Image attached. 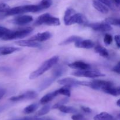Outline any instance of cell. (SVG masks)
<instances>
[{"label":"cell","instance_id":"obj_8","mask_svg":"<svg viewBox=\"0 0 120 120\" xmlns=\"http://www.w3.org/2000/svg\"><path fill=\"white\" fill-rule=\"evenodd\" d=\"M38 94L36 92L34 91H29L22 94L16 95V96H12L9 98V100L12 101H19L25 100H31V99L35 98L37 96Z\"/></svg>","mask_w":120,"mask_h":120},{"label":"cell","instance_id":"obj_24","mask_svg":"<svg viewBox=\"0 0 120 120\" xmlns=\"http://www.w3.org/2000/svg\"><path fill=\"white\" fill-rule=\"evenodd\" d=\"M70 87L69 86L64 85V87H63L62 88H60V89L56 90L58 95L60 94V95H64V96H66L67 97H70V95H71V91H70Z\"/></svg>","mask_w":120,"mask_h":120},{"label":"cell","instance_id":"obj_28","mask_svg":"<svg viewBox=\"0 0 120 120\" xmlns=\"http://www.w3.org/2000/svg\"><path fill=\"white\" fill-rule=\"evenodd\" d=\"M76 12V11L74 9H73V8H68V9L66 10L65 13H64V19H63V20H64V24L66 23L67 21L70 19V18Z\"/></svg>","mask_w":120,"mask_h":120},{"label":"cell","instance_id":"obj_7","mask_svg":"<svg viewBox=\"0 0 120 120\" xmlns=\"http://www.w3.org/2000/svg\"><path fill=\"white\" fill-rule=\"evenodd\" d=\"M111 85H114L110 81L96 80L92 81H89V84L88 87L94 89H96V90H102L103 88Z\"/></svg>","mask_w":120,"mask_h":120},{"label":"cell","instance_id":"obj_14","mask_svg":"<svg viewBox=\"0 0 120 120\" xmlns=\"http://www.w3.org/2000/svg\"><path fill=\"white\" fill-rule=\"evenodd\" d=\"M57 83L63 85L69 86L70 88L71 87H75L79 85V81L72 78H65L59 80L57 81Z\"/></svg>","mask_w":120,"mask_h":120},{"label":"cell","instance_id":"obj_32","mask_svg":"<svg viewBox=\"0 0 120 120\" xmlns=\"http://www.w3.org/2000/svg\"><path fill=\"white\" fill-rule=\"evenodd\" d=\"M10 31V29H8L4 27L0 26V39H2L4 36H5Z\"/></svg>","mask_w":120,"mask_h":120},{"label":"cell","instance_id":"obj_11","mask_svg":"<svg viewBox=\"0 0 120 120\" xmlns=\"http://www.w3.org/2000/svg\"><path fill=\"white\" fill-rule=\"evenodd\" d=\"M52 37L51 33L48 31L43 32L42 33H38L32 36L29 40L36 42H43L50 39Z\"/></svg>","mask_w":120,"mask_h":120},{"label":"cell","instance_id":"obj_23","mask_svg":"<svg viewBox=\"0 0 120 120\" xmlns=\"http://www.w3.org/2000/svg\"><path fill=\"white\" fill-rule=\"evenodd\" d=\"M82 38L80 37L79 36H76V35H73V36H71L70 37L68 38L67 39H66L65 40H64L63 41H62V42L59 44V45L64 46V45H67L68 44H70L73 43V42H75L76 41H79V40H81Z\"/></svg>","mask_w":120,"mask_h":120},{"label":"cell","instance_id":"obj_19","mask_svg":"<svg viewBox=\"0 0 120 120\" xmlns=\"http://www.w3.org/2000/svg\"><path fill=\"white\" fill-rule=\"evenodd\" d=\"M56 80V78L53 76L52 75L50 77L45 80L39 85V91H43L45 89H46V88H48V87H49Z\"/></svg>","mask_w":120,"mask_h":120},{"label":"cell","instance_id":"obj_6","mask_svg":"<svg viewBox=\"0 0 120 120\" xmlns=\"http://www.w3.org/2000/svg\"><path fill=\"white\" fill-rule=\"evenodd\" d=\"M87 27H89L93 29L94 31L98 32H108L112 30V28L110 25L106 23L105 22H94V23L87 24L86 25Z\"/></svg>","mask_w":120,"mask_h":120},{"label":"cell","instance_id":"obj_33","mask_svg":"<svg viewBox=\"0 0 120 120\" xmlns=\"http://www.w3.org/2000/svg\"><path fill=\"white\" fill-rule=\"evenodd\" d=\"M112 41V36L110 34H106L104 38V42L107 45H109L111 44Z\"/></svg>","mask_w":120,"mask_h":120},{"label":"cell","instance_id":"obj_18","mask_svg":"<svg viewBox=\"0 0 120 120\" xmlns=\"http://www.w3.org/2000/svg\"><path fill=\"white\" fill-rule=\"evenodd\" d=\"M21 48L14 47H0V55H6L11 54L15 52L18 51Z\"/></svg>","mask_w":120,"mask_h":120},{"label":"cell","instance_id":"obj_15","mask_svg":"<svg viewBox=\"0 0 120 120\" xmlns=\"http://www.w3.org/2000/svg\"><path fill=\"white\" fill-rule=\"evenodd\" d=\"M93 6L98 11L100 12L101 13H103V14H107L109 12V7H107L106 5L97 0L93 1Z\"/></svg>","mask_w":120,"mask_h":120},{"label":"cell","instance_id":"obj_41","mask_svg":"<svg viewBox=\"0 0 120 120\" xmlns=\"http://www.w3.org/2000/svg\"><path fill=\"white\" fill-rule=\"evenodd\" d=\"M35 120H55L53 118H52L48 117V116H45V117H41V118H35Z\"/></svg>","mask_w":120,"mask_h":120},{"label":"cell","instance_id":"obj_13","mask_svg":"<svg viewBox=\"0 0 120 120\" xmlns=\"http://www.w3.org/2000/svg\"><path fill=\"white\" fill-rule=\"evenodd\" d=\"M75 47L77 48L90 49L94 46V43L90 40H84L82 39L75 42Z\"/></svg>","mask_w":120,"mask_h":120},{"label":"cell","instance_id":"obj_10","mask_svg":"<svg viewBox=\"0 0 120 120\" xmlns=\"http://www.w3.org/2000/svg\"><path fill=\"white\" fill-rule=\"evenodd\" d=\"M15 44L18 45L21 47H29V48H41L42 47V45L36 41H32V40H20V41L15 42Z\"/></svg>","mask_w":120,"mask_h":120},{"label":"cell","instance_id":"obj_16","mask_svg":"<svg viewBox=\"0 0 120 120\" xmlns=\"http://www.w3.org/2000/svg\"><path fill=\"white\" fill-rule=\"evenodd\" d=\"M101 91L106 94L111 95L112 96H117L120 95V89L119 87H114V85L105 87L103 88Z\"/></svg>","mask_w":120,"mask_h":120},{"label":"cell","instance_id":"obj_34","mask_svg":"<svg viewBox=\"0 0 120 120\" xmlns=\"http://www.w3.org/2000/svg\"><path fill=\"white\" fill-rule=\"evenodd\" d=\"M68 102V98H64L63 99V100H61V101H59V102H58L57 103H56L55 105H54L52 108V109H57L60 106L64 105Z\"/></svg>","mask_w":120,"mask_h":120},{"label":"cell","instance_id":"obj_35","mask_svg":"<svg viewBox=\"0 0 120 120\" xmlns=\"http://www.w3.org/2000/svg\"><path fill=\"white\" fill-rule=\"evenodd\" d=\"M97 1H100V2L103 3L105 5H106L107 7H109L111 9H114V4L110 1V0H97Z\"/></svg>","mask_w":120,"mask_h":120},{"label":"cell","instance_id":"obj_36","mask_svg":"<svg viewBox=\"0 0 120 120\" xmlns=\"http://www.w3.org/2000/svg\"><path fill=\"white\" fill-rule=\"evenodd\" d=\"M72 120H86L85 117L82 114H75L71 116Z\"/></svg>","mask_w":120,"mask_h":120},{"label":"cell","instance_id":"obj_29","mask_svg":"<svg viewBox=\"0 0 120 120\" xmlns=\"http://www.w3.org/2000/svg\"><path fill=\"white\" fill-rule=\"evenodd\" d=\"M105 22L109 24V25H113L118 26V27L120 26V20L119 18H116L114 17L107 18L105 20Z\"/></svg>","mask_w":120,"mask_h":120},{"label":"cell","instance_id":"obj_30","mask_svg":"<svg viewBox=\"0 0 120 120\" xmlns=\"http://www.w3.org/2000/svg\"><path fill=\"white\" fill-rule=\"evenodd\" d=\"M10 7L5 3L0 4V16H5L7 12L10 9Z\"/></svg>","mask_w":120,"mask_h":120},{"label":"cell","instance_id":"obj_44","mask_svg":"<svg viewBox=\"0 0 120 120\" xmlns=\"http://www.w3.org/2000/svg\"><path fill=\"white\" fill-rule=\"evenodd\" d=\"M116 104H117V105L118 106V107H120V100H117V102H116Z\"/></svg>","mask_w":120,"mask_h":120},{"label":"cell","instance_id":"obj_3","mask_svg":"<svg viewBox=\"0 0 120 120\" xmlns=\"http://www.w3.org/2000/svg\"><path fill=\"white\" fill-rule=\"evenodd\" d=\"M33 30H34V28L32 27H26L25 28L19 29L15 31H11L5 36L2 38V40H5V41H9V40L22 38L29 35Z\"/></svg>","mask_w":120,"mask_h":120},{"label":"cell","instance_id":"obj_17","mask_svg":"<svg viewBox=\"0 0 120 120\" xmlns=\"http://www.w3.org/2000/svg\"><path fill=\"white\" fill-rule=\"evenodd\" d=\"M57 95H58V94H57L56 90L53 92H52L48 93V94L44 95V96L41 99L40 102H41V104H46L48 103V102H49L50 101H51L52 100H53Z\"/></svg>","mask_w":120,"mask_h":120},{"label":"cell","instance_id":"obj_9","mask_svg":"<svg viewBox=\"0 0 120 120\" xmlns=\"http://www.w3.org/2000/svg\"><path fill=\"white\" fill-rule=\"evenodd\" d=\"M33 20H34L33 17L30 15H21V16L15 17L12 20V22L15 24L18 25H23L29 23V22H31Z\"/></svg>","mask_w":120,"mask_h":120},{"label":"cell","instance_id":"obj_2","mask_svg":"<svg viewBox=\"0 0 120 120\" xmlns=\"http://www.w3.org/2000/svg\"><path fill=\"white\" fill-rule=\"evenodd\" d=\"M60 22L58 18L52 16L49 13L42 14L39 16L34 23V26H39L41 25H46L49 26H58Z\"/></svg>","mask_w":120,"mask_h":120},{"label":"cell","instance_id":"obj_37","mask_svg":"<svg viewBox=\"0 0 120 120\" xmlns=\"http://www.w3.org/2000/svg\"><path fill=\"white\" fill-rule=\"evenodd\" d=\"M112 71L115 72L116 73H117L118 74H120V62H118L117 65L112 68Z\"/></svg>","mask_w":120,"mask_h":120},{"label":"cell","instance_id":"obj_12","mask_svg":"<svg viewBox=\"0 0 120 120\" xmlns=\"http://www.w3.org/2000/svg\"><path fill=\"white\" fill-rule=\"evenodd\" d=\"M68 66L72 69H77L78 71L87 70V69H90V68H91L90 65L83 62V61H75L72 63L69 64H68Z\"/></svg>","mask_w":120,"mask_h":120},{"label":"cell","instance_id":"obj_25","mask_svg":"<svg viewBox=\"0 0 120 120\" xmlns=\"http://www.w3.org/2000/svg\"><path fill=\"white\" fill-rule=\"evenodd\" d=\"M64 71H65L64 68H63V67L60 66V67L56 68L53 71L52 75L57 79L58 78L60 77L61 76H62L63 74L64 73Z\"/></svg>","mask_w":120,"mask_h":120},{"label":"cell","instance_id":"obj_21","mask_svg":"<svg viewBox=\"0 0 120 120\" xmlns=\"http://www.w3.org/2000/svg\"><path fill=\"white\" fill-rule=\"evenodd\" d=\"M57 109L60 111L61 112L66 114H76L77 112V110L75 107H70V106H66L64 105H61Z\"/></svg>","mask_w":120,"mask_h":120},{"label":"cell","instance_id":"obj_4","mask_svg":"<svg viewBox=\"0 0 120 120\" xmlns=\"http://www.w3.org/2000/svg\"><path fill=\"white\" fill-rule=\"evenodd\" d=\"M72 75L77 77H86V78H94L100 77V76H105L104 74L100 72L99 71L94 70H82V71H76L72 72Z\"/></svg>","mask_w":120,"mask_h":120},{"label":"cell","instance_id":"obj_27","mask_svg":"<svg viewBox=\"0 0 120 120\" xmlns=\"http://www.w3.org/2000/svg\"><path fill=\"white\" fill-rule=\"evenodd\" d=\"M53 4L52 0H42L38 5L39 6L40 8H41V11L43 9H47V8H49L51 7V5Z\"/></svg>","mask_w":120,"mask_h":120},{"label":"cell","instance_id":"obj_45","mask_svg":"<svg viewBox=\"0 0 120 120\" xmlns=\"http://www.w3.org/2000/svg\"><path fill=\"white\" fill-rule=\"evenodd\" d=\"M4 109V107H0V112H1L2 111H3Z\"/></svg>","mask_w":120,"mask_h":120},{"label":"cell","instance_id":"obj_20","mask_svg":"<svg viewBox=\"0 0 120 120\" xmlns=\"http://www.w3.org/2000/svg\"><path fill=\"white\" fill-rule=\"evenodd\" d=\"M112 115L106 112H102L94 117V120H113Z\"/></svg>","mask_w":120,"mask_h":120},{"label":"cell","instance_id":"obj_40","mask_svg":"<svg viewBox=\"0 0 120 120\" xmlns=\"http://www.w3.org/2000/svg\"><path fill=\"white\" fill-rule=\"evenodd\" d=\"M115 41H116V43L117 44V47L118 48L120 47V35H116L114 37Z\"/></svg>","mask_w":120,"mask_h":120},{"label":"cell","instance_id":"obj_42","mask_svg":"<svg viewBox=\"0 0 120 120\" xmlns=\"http://www.w3.org/2000/svg\"><path fill=\"white\" fill-rule=\"evenodd\" d=\"M6 93V90L4 88H0V100L2 98Z\"/></svg>","mask_w":120,"mask_h":120},{"label":"cell","instance_id":"obj_5","mask_svg":"<svg viewBox=\"0 0 120 120\" xmlns=\"http://www.w3.org/2000/svg\"><path fill=\"white\" fill-rule=\"evenodd\" d=\"M75 24H82L86 26L88 22L86 18L83 14H81V13L76 12L70 18V19L64 24L66 25H71Z\"/></svg>","mask_w":120,"mask_h":120},{"label":"cell","instance_id":"obj_1","mask_svg":"<svg viewBox=\"0 0 120 120\" xmlns=\"http://www.w3.org/2000/svg\"><path fill=\"white\" fill-rule=\"evenodd\" d=\"M59 59V56L56 55V56H53V57L47 60L46 61H44L37 69L30 73V74L29 75V79L34 80V79L42 75L43 73L46 72L47 71L50 69L52 67H53L55 65H56L58 62Z\"/></svg>","mask_w":120,"mask_h":120},{"label":"cell","instance_id":"obj_26","mask_svg":"<svg viewBox=\"0 0 120 120\" xmlns=\"http://www.w3.org/2000/svg\"><path fill=\"white\" fill-rule=\"evenodd\" d=\"M38 108V105L37 104H32L27 106L23 109V113L26 114H29L35 112Z\"/></svg>","mask_w":120,"mask_h":120},{"label":"cell","instance_id":"obj_22","mask_svg":"<svg viewBox=\"0 0 120 120\" xmlns=\"http://www.w3.org/2000/svg\"><path fill=\"white\" fill-rule=\"evenodd\" d=\"M95 51L98 53L100 56L104 58H107L109 56V53L106 48L102 47L100 45H97L95 47Z\"/></svg>","mask_w":120,"mask_h":120},{"label":"cell","instance_id":"obj_31","mask_svg":"<svg viewBox=\"0 0 120 120\" xmlns=\"http://www.w3.org/2000/svg\"><path fill=\"white\" fill-rule=\"evenodd\" d=\"M50 109V106L49 105H46L43 106L39 111L37 112L36 115L37 116H43V115H46V114H48L49 112Z\"/></svg>","mask_w":120,"mask_h":120},{"label":"cell","instance_id":"obj_38","mask_svg":"<svg viewBox=\"0 0 120 120\" xmlns=\"http://www.w3.org/2000/svg\"><path fill=\"white\" fill-rule=\"evenodd\" d=\"M35 118L36 117H34V116H25L21 118L15 119L12 120H35Z\"/></svg>","mask_w":120,"mask_h":120},{"label":"cell","instance_id":"obj_39","mask_svg":"<svg viewBox=\"0 0 120 120\" xmlns=\"http://www.w3.org/2000/svg\"><path fill=\"white\" fill-rule=\"evenodd\" d=\"M81 109H82L84 112H86V113L91 112V109H90L89 107H85V106H82V107H81Z\"/></svg>","mask_w":120,"mask_h":120},{"label":"cell","instance_id":"obj_43","mask_svg":"<svg viewBox=\"0 0 120 120\" xmlns=\"http://www.w3.org/2000/svg\"><path fill=\"white\" fill-rule=\"evenodd\" d=\"M112 3H114L117 7H119L120 4V0H110Z\"/></svg>","mask_w":120,"mask_h":120}]
</instances>
